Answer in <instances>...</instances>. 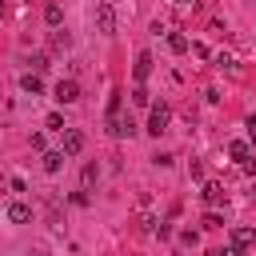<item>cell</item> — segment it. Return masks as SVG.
Masks as SVG:
<instances>
[{"label":"cell","mask_w":256,"mask_h":256,"mask_svg":"<svg viewBox=\"0 0 256 256\" xmlns=\"http://www.w3.org/2000/svg\"><path fill=\"white\" fill-rule=\"evenodd\" d=\"M60 152L64 156H80L84 152V132L80 128H64L60 132Z\"/></svg>","instance_id":"cell-1"},{"label":"cell","mask_w":256,"mask_h":256,"mask_svg":"<svg viewBox=\"0 0 256 256\" xmlns=\"http://www.w3.org/2000/svg\"><path fill=\"white\" fill-rule=\"evenodd\" d=\"M96 32L100 36H112L116 32V8L112 4H96Z\"/></svg>","instance_id":"cell-2"},{"label":"cell","mask_w":256,"mask_h":256,"mask_svg":"<svg viewBox=\"0 0 256 256\" xmlns=\"http://www.w3.org/2000/svg\"><path fill=\"white\" fill-rule=\"evenodd\" d=\"M168 120H172V108H168V104H152V116H148V132H152V136L168 132Z\"/></svg>","instance_id":"cell-3"},{"label":"cell","mask_w":256,"mask_h":256,"mask_svg":"<svg viewBox=\"0 0 256 256\" xmlns=\"http://www.w3.org/2000/svg\"><path fill=\"white\" fill-rule=\"evenodd\" d=\"M108 132H112L116 140H124V136L136 132V124H132V116H120V112H116V116H108Z\"/></svg>","instance_id":"cell-4"},{"label":"cell","mask_w":256,"mask_h":256,"mask_svg":"<svg viewBox=\"0 0 256 256\" xmlns=\"http://www.w3.org/2000/svg\"><path fill=\"white\" fill-rule=\"evenodd\" d=\"M56 100H60V104H76V100H80V84H76V80H60V84H56Z\"/></svg>","instance_id":"cell-5"},{"label":"cell","mask_w":256,"mask_h":256,"mask_svg":"<svg viewBox=\"0 0 256 256\" xmlns=\"http://www.w3.org/2000/svg\"><path fill=\"white\" fill-rule=\"evenodd\" d=\"M132 72H136V84H144V80L152 76V52H140V56H136V68H132Z\"/></svg>","instance_id":"cell-6"},{"label":"cell","mask_w":256,"mask_h":256,"mask_svg":"<svg viewBox=\"0 0 256 256\" xmlns=\"http://www.w3.org/2000/svg\"><path fill=\"white\" fill-rule=\"evenodd\" d=\"M8 220H12V224H28V220H32V208H28V204H20V200H16V204H8Z\"/></svg>","instance_id":"cell-7"},{"label":"cell","mask_w":256,"mask_h":256,"mask_svg":"<svg viewBox=\"0 0 256 256\" xmlns=\"http://www.w3.org/2000/svg\"><path fill=\"white\" fill-rule=\"evenodd\" d=\"M256 244V228H232V248H248Z\"/></svg>","instance_id":"cell-8"},{"label":"cell","mask_w":256,"mask_h":256,"mask_svg":"<svg viewBox=\"0 0 256 256\" xmlns=\"http://www.w3.org/2000/svg\"><path fill=\"white\" fill-rule=\"evenodd\" d=\"M168 48H172L176 56H184L192 44H188V36H184V32H168Z\"/></svg>","instance_id":"cell-9"},{"label":"cell","mask_w":256,"mask_h":256,"mask_svg":"<svg viewBox=\"0 0 256 256\" xmlns=\"http://www.w3.org/2000/svg\"><path fill=\"white\" fill-rule=\"evenodd\" d=\"M228 156H232V160H240V164H244V160H248V156H252V148H248V140H232V144H228Z\"/></svg>","instance_id":"cell-10"},{"label":"cell","mask_w":256,"mask_h":256,"mask_svg":"<svg viewBox=\"0 0 256 256\" xmlns=\"http://www.w3.org/2000/svg\"><path fill=\"white\" fill-rule=\"evenodd\" d=\"M44 20H48V24H52V28H60V24H64V8H60V4H56V0H52V4H48V8H44Z\"/></svg>","instance_id":"cell-11"},{"label":"cell","mask_w":256,"mask_h":256,"mask_svg":"<svg viewBox=\"0 0 256 256\" xmlns=\"http://www.w3.org/2000/svg\"><path fill=\"white\" fill-rule=\"evenodd\" d=\"M68 48H72V36H68L64 28H56V32H52V52H68Z\"/></svg>","instance_id":"cell-12"},{"label":"cell","mask_w":256,"mask_h":256,"mask_svg":"<svg viewBox=\"0 0 256 256\" xmlns=\"http://www.w3.org/2000/svg\"><path fill=\"white\" fill-rule=\"evenodd\" d=\"M20 88H24L28 96H40V76H36V72H24V76H20Z\"/></svg>","instance_id":"cell-13"},{"label":"cell","mask_w":256,"mask_h":256,"mask_svg":"<svg viewBox=\"0 0 256 256\" xmlns=\"http://www.w3.org/2000/svg\"><path fill=\"white\" fill-rule=\"evenodd\" d=\"M64 160H68L64 152H44V172H60V168H64Z\"/></svg>","instance_id":"cell-14"},{"label":"cell","mask_w":256,"mask_h":256,"mask_svg":"<svg viewBox=\"0 0 256 256\" xmlns=\"http://www.w3.org/2000/svg\"><path fill=\"white\" fill-rule=\"evenodd\" d=\"M204 204H212V208L224 204V188L220 184H204Z\"/></svg>","instance_id":"cell-15"},{"label":"cell","mask_w":256,"mask_h":256,"mask_svg":"<svg viewBox=\"0 0 256 256\" xmlns=\"http://www.w3.org/2000/svg\"><path fill=\"white\" fill-rule=\"evenodd\" d=\"M96 180H100V168H96V164H84V172H80V184H84V192H88Z\"/></svg>","instance_id":"cell-16"},{"label":"cell","mask_w":256,"mask_h":256,"mask_svg":"<svg viewBox=\"0 0 256 256\" xmlns=\"http://www.w3.org/2000/svg\"><path fill=\"white\" fill-rule=\"evenodd\" d=\"M132 104H136V108H148V104H152V96H148V88H144V84H136V88H132Z\"/></svg>","instance_id":"cell-17"},{"label":"cell","mask_w":256,"mask_h":256,"mask_svg":"<svg viewBox=\"0 0 256 256\" xmlns=\"http://www.w3.org/2000/svg\"><path fill=\"white\" fill-rule=\"evenodd\" d=\"M216 68H228V72H236V60H232L228 52H220V56H216Z\"/></svg>","instance_id":"cell-18"},{"label":"cell","mask_w":256,"mask_h":256,"mask_svg":"<svg viewBox=\"0 0 256 256\" xmlns=\"http://www.w3.org/2000/svg\"><path fill=\"white\" fill-rule=\"evenodd\" d=\"M28 64H32V72H44V68H48V56H40V52H36Z\"/></svg>","instance_id":"cell-19"},{"label":"cell","mask_w":256,"mask_h":256,"mask_svg":"<svg viewBox=\"0 0 256 256\" xmlns=\"http://www.w3.org/2000/svg\"><path fill=\"white\" fill-rule=\"evenodd\" d=\"M48 128H52V132H64V116L52 112V116H48Z\"/></svg>","instance_id":"cell-20"},{"label":"cell","mask_w":256,"mask_h":256,"mask_svg":"<svg viewBox=\"0 0 256 256\" xmlns=\"http://www.w3.org/2000/svg\"><path fill=\"white\" fill-rule=\"evenodd\" d=\"M248 136L256 140V116H248Z\"/></svg>","instance_id":"cell-21"},{"label":"cell","mask_w":256,"mask_h":256,"mask_svg":"<svg viewBox=\"0 0 256 256\" xmlns=\"http://www.w3.org/2000/svg\"><path fill=\"white\" fill-rule=\"evenodd\" d=\"M220 256H244V248H228V252H220Z\"/></svg>","instance_id":"cell-22"},{"label":"cell","mask_w":256,"mask_h":256,"mask_svg":"<svg viewBox=\"0 0 256 256\" xmlns=\"http://www.w3.org/2000/svg\"><path fill=\"white\" fill-rule=\"evenodd\" d=\"M176 4H192V0H176Z\"/></svg>","instance_id":"cell-23"}]
</instances>
